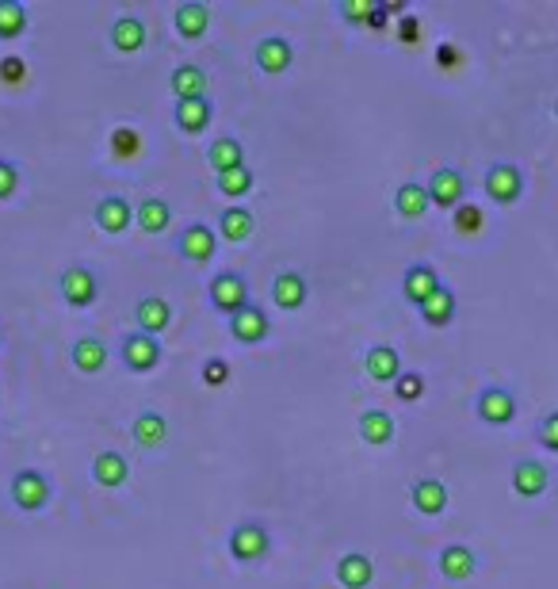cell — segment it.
<instances>
[{"label":"cell","mask_w":558,"mask_h":589,"mask_svg":"<svg viewBox=\"0 0 558 589\" xmlns=\"http://www.w3.org/2000/svg\"><path fill=\"white\" fill-rule=\"evenodd\" d=\"M230 375H234V368H230V360H222V356H211V360L203 364V371H199L203 387H215V391L230 383Z\"/></svg>","instance_id":"cell-37"},{"label":"cell","mask_w":558,"mask_h":589,"mask_svg":"<svg viewBox=\"0 0 558 589\" xmlns=\"http://www.w3.org/2000/svg\"><path fill=\"white\" fill-rule=\"evenodd\" d=\"M253 62H257V69L264 77H279V73H287L291 62H295V46L287 43L283 35H264L253 46Z\"/></svg>","instance_id":"cell-9"},{"label":"cell","mask_w":558,"mask_h":589,"mask_svg":"<svg viewBox=\"0 0 558 589\" xmlns=\"http://www.w3.org/2000/svg\"><path fill=\"white\" fill-rule=\"evenodd\" d=\"M421 310V322L432 329H444L455 318V295H451L448 287H440V291H432L425 303L417 306Z\"/></svg>","instance_id":"cell-31"},{"label":"cell","mask_w":558,"mask_h":589,"mask_svg":"<svg viewBox=\"0 0 558 589\" xmlns=\"http://www.w3.org/2000/svg\"><path fill=\"white\" fill-rule=\"evenodd\" d=\"M92 222L111 234V238H119V234H127L130 226H134V203L127 196H119V192H111V196H100L96 199V207H92Z\"/></svg>","instance_id":"cell-8"},{"label":"cell","mask_w":558,"mask_h":589,"mask_svg":"<svg viewBox=\"0 0 558 589\" xmlns=\"http://www.w3.org/2000/svg\"><path fill=\"white\" fill-rule=\"evenodd\" d=\"M555 111H558V104H555Z\"/></svg>","instance_id":"cell-43"},{"label":"cell","mask_w":558,"mask_h":589,"mask_svg":"<svg viewBox=\"0 0 558 589\" xmlns=\"http://www.w3.org/2000/svg\"><path fill=\"white\" fill-rule=\"evenodd\" d=\"M440 276H436V268L425 261H417V264H409L406 268V276H402V295H406L409 303H425L432 291H440Z\"/></svg>","instance_id":"cell-25"},{"label":"cell","mask_w":558,"mask_h":589,"mask_svg":"<svg viewBox=\"0 0 558 589\" xmlns=\"http://www.w3.org/2000/svg\"><path fill=\"white\" fill-rule=\"evenodd\" d=\"M88 475H92L96 486H104V490H119L130 479V459L123 452H115V448H104V452H96Z\"/></svg>","instance_id":"cell-14"},{"label":"cell","mask_w":558,"mask_h":589,"mask_svg":"<svg viewBox=\"0 0 558 589\" xmlns=\"http://www.w3.org/2000/svg\"><path fill=\"white\" fill-rule=\"evenodd\" d=\"M215 188L222 192L226 199H245L253 188H257V176H253V169L249 165H241V169H230V173H218L215 176Z\"/></svg>","instance_id":"cell-34"},{"label":"cell","mask_w":558,"mask_h":589,"mask_svg":"<svg viewBox=\"0 0 558 589\" xmlns=\"http://www.w3.org/2000/svg\"><path fill=\"white\" fill-rule=\"evenodd\" d=\"M409 502L425 517H440L448 509V486L440 479H417L409 486Z\"/></svg>","instance_id":"cell-24"},{"label":"cell","mask_w":558,"mask_h":589,"mask_svg":"<svg viewBox=\"0 0 558 589\" xmlns=\"http://www.w3.org/2000/svg\"><path fill=\"white\" fill-rule=\"evenodd\" d=\"M134 226L146 234V238H157V234H165L172 226V207L169 199L161 196H146L138 207H134Z\"/></svg>","instance_id":"cell-20"},{"label":"cell","mask_w":558,"mask_h":589,"mask_svg":"<svg viewBox=\"0 0 558 589\" xmlns=\"http://www.w3.org/2000/svg\"><path fill=\"white\" fill-rule=\"evenodd\" d=\"M364 371L375 379V383H394L398 375H402V356H398V349L394 345H371V349L364 352Z\"/></svg>","instance_id":"cell-21"},{"label":"cell","mask_w":558,"mask_h":589,"mask_svg":"<svg viewBox=\"0 0 558 589\" xmlns=\"http://www.w3.org/2000/svg\"><path fill=\"white\" fill-rule=\"evenodd\" d=\"M207 303L215 306L222 318H230L241 306L253 303V299H249V280H245V272L222 268L218 276H211V284H207Z\"/></svg>","instance_id":"cell-3"},{"label":"cell","mask_w":558,"mask_h":589,"mask_svg":"<svg viewBox=\"0 0 558 589\" xmlns=\"http://www.w3.org/2000/svg\"><path fill=\"white\" fill-rule=\"evenodd\" d=\"M172 27L184 43H199L207 31H211V8L203 0H184L176 12H172Z\"/></svg>","instance_id":"cell-12"},{"label":"cell","mask_w":558,"mask_h":589,"mask_svg":"<svg viewBox=\"0 0 558 589\" xmlns=\"http://www.w3.org/2000/svg\"><path fill=\"white\" fill-rule=\"evenodd\" d=\"M486 192H490L494 203H516L520 192H524V180L516 173V165H494L486 173Z\"/></svg>","instance_id":"cell-27"},{"label":"cell","mask_w":558,"mask_h":589,"mask_svg":"<svg viewBox=\"0 0 558 589\" xmlns=\"http://www.w3.org/2000/svg\"><path fill=\"white\" fill-rule=\"evenodd\" d=\"M333 574H337V582L344 589H367L371 578H375V563L367 559L364 551H344L337 559V567H333Z\"/></svg>","instance_id":"cell-22"},{"label":"cell","mask_w":558,"mask_h":589,"mask_svg":"<svg viewBox=\"0 0 558 589\" xmlns=\"http://www.w3.org/2000/svg\"><path fill=\"white\" fill-rule=\"evenodd\" d=\"M169 326H172L169 299H161V295H142V299L134 303V329H138V333L161 337Z\"/></svg>","instance_id":"cell-13"},{"label":"cell","mask_w":558,"mask_h":589,"mask_svg":"<svg viewBox=\"0 0 558 589\" xmlns=\"http://www.w3.org/2000/svg\"><path fill=\"white\" fill-rule=\"evenodd\" d=\"M455 226H459L463 234H467V230H478V226H482V211H478V207H459Z\"/></svg>","instance_id":"cell-41"},{"label":"cell","mask_w":558,"mask_h":589,"mask_svg":"<svg viewBox=\"0 0 558 589\" xmlns=\"http://www.w3.org/2000/svg\"><path fill=\"white\" fill-rule=\"evenodd\" d=\"M108 341L104 337H92V333H85V337H77L73 345H69V364L81 371V375H100V371L108 368Z\"/></svg>","instance_id":"cell-11"},{"label":"cell","mask_w":558,"mask_h":589,"mask_svg":"<svg viewBox=\"0 0 558 589\" xmlns=\"http://www.w3.org/2000/svg\"><path fill=\"white\" fill-rule=\"evenodd\" d=\"M226 329H230V337L237 345H260L272 333V318H268V310L260 303H249L226 318Z\"/></svg>","instance_id":"cell-7"},{"label":"cell","mask_w":558,"mask_h":589,"mask_svg":"<svg viewBox=\"0 0 558 589\" xmlns=\"http://www.w3.org/2000/svg\"><path fill=\"white\" fill-rule=\"evenodd\" d=\"M8 498L20 513H43L50 498H54V486L39 467H20L8 482Z\"/></svg>","instance_id":"cell-2"},{"label":"cell","mask_w":558,"mask_h":589,"mask_svg":"<svg viewBox=\"0 0 558 589\" xmlns=\"http://www.w3.org/2000/svg\"><path fill=\"white\" fill-rule=\"evenodd\" d=\"M215 230H218V238L241 245V241L253 238V230H257V215H253L245 203H230V207H222V211H218Z\"/></svg>","instance_id":"cell-17"},{"label":"cell","mask_w":558,"mask_h":589,"mask_svg":"<svg viewBox=\"0 0 558 589\" xmlns=\"http://www.w3.org/2000/svg\"><path fill=\"white\" fill-rule=\"evenodd\" d=\"M16 192H20V165L8 161V157H0V203L12 199Z\"/></svg>","instance_id":"cell-38"},{"label":"cell","mask_w":558,"mask_h":589,"mask_svg":"<svg viewBox=\"0 0 558 589\" xmlns=\"http://www.w3.org/2000/svg\"><path fill=\"white\" fill-rule=\"evenodd\" d=\"M176 253L188 264H207L215 261L218 253V230H211L207 222H188L176 238Z\"/></svg>","instance_id":"cell-6"},{"label":"cell","mask_w":558,"mask_h":589,"mask_svg":"<svg viewBox=\"0 0 558 589\" xmlns=\"http://www.w3.org/2000/svg\"><path fill=\"white\" fill-rule=\"evenodd\" d=\"M474 570H478V559H474L471 547L463 544H451L440 551V574L451 578V582H463V578H471Z\"/></svg>","instance_id":"cell-30"},{"label":"cell","mask_w":558,"mask_h":589,"mask_svg":"<svg viewBox=\"0 0 558 589\" xmlns=\"http://www.w3.org/2000/svg\"><path fill=\"white\" fill-rule=\"evenodd\" d=\"M513 490L520 498H536L547 490V471L539 467L536 459H520L513 467Z\"/></svg>","instance_id":"cell-33"},{"label":"cell","mask_w":558,"mask_h":589,"mask_svg":"<svg viewBox=\"0 0 558 589\" xmlns=\"http://www.w3.org/2000/svg\"><path fill=\"white\" fill-rule=\"evenodd\" d=\"M356 429H360V440L371 444V448H383L394 440V417L387 410H364L360 421H356Z\"/></svg>","instance_id":"cell-29"},{"label":"cell","mask_w":558,"mask_h":589,"mask_svg":"<svg viewBox=\"0 0 558 589\" xmlns=\"http://www.w3.org/2000/svg\"><path fill=\"white\" fill-rule=\"evenodd\" d=\"M119 360H123V368L134 371V375H150V371H157V364H161V341L150 337V333L130 329V333H123V341H119Z\"/></svg>","instance_id":"cell-5"},{"label":"cell","mask_w":558,"mask_h":589,"mask_svg":"<svg viewBox=\"0 0 558 589\" xmlns=\"http://www.w3.org/2000/svg\"><path fill=\"white\" fill-rule=\"evenodd\" d=\"M27 31V4L23 0H0V43H12Z\"/></svg>","instance_id":"cell-35"},{"label":"cell","mask_w":558,"mask_h":589,"mask_svg":"<svg viewBox=\"0 0 558 589\" xmlns=\"http://www.w3.org/2000/svg\"><path fill=\"white\" fill-rule=\"evenodd\" d=\"M169 92L172 100H203L207 96V69L195 66V62H180L169 73Z\"/></svg>","instance_id":"cell-16"},{"label":"cell","mask_w":558,"mask_h":589,"mask_svg":"<svg viewBox=\"0 0 558 589\" xmlns=\"http://www.w3.org/2000/svg\"><path fill=\"white\" fill-rule=\"evenodd\" d=\"M0 345H4V333H0Z\"/></svg>","instance_id":"cell-42"},{"label":"cell","mask_w":558,"mask_h":589,"mask_svg":"<svg viewBox=\"0 0 558 589\" xmlns=\"http://www.w3.org/2000/svg\"><path fill=\"white\" fill-rule=\"evenodd\" d=\"M146 39H150V31H146L142 16H134V12H123L108 31V43L115 54H138L146 46Z\"/></svg>","instance_id":"cell-15"},{"label":"cell","mask_w":558,"mask_h":589,"mask_svg":"<svg viewBox=\"0 0 558 589\" xmlns=\"http://www.w3.org/2000/svg\"><path fill=\"white\" fill-rule=\"evenodd\" d=\"M429 207H432V199L425 184H398V192H394V211H398L402 219H421Z\"/></svg>","instance_id":"cell-32"},{"label":"cell","mask_w":558,"mask_h":589,"mask_svg":"<svg viewBox=\"0 0 558 589\" xmlns=\"http://www.w3.org/2000/svg\"><path fill=\"white\" fill-rule=\"evenodd\" d=\"M211 119H215V104H211V96L172 104V123H176L184 134H192V138L207 131V127H211Z\"/></svg>","instance_id":"cell-18"},{"label":"cell","mask_w":558,"mask_h":589,"mask_svg":"<svg viewBox=\"0 0 558 589\" xmlns=\"http://www.w3.org/2000/svg\"><path fill=\"white\" fill-rule=\"evenodd\" d=\"M429 199L436 203V207H455L459 199H463V192H467V184H463V173L459 169H436V173L429 176Z\"/></svg>","instance_id":"cell-26"},{"label":"cell","mask_w":558,"mask_h":589,"mask_svg":"<svg viewBox=\"0 0 558 589\" xmlns=\"http://www.w3.org/2000/svg\"><path fill=\"white\" fill-rule=\"evenodd\" d=\"M130 440L138 448H146V452L161 448L169 440V421H165V414L161 410H142V414L130 421Z\"/></svg>","instance_id":"cell-19"},{"label":"cell","mask_w":558,"mask_h":589,"mask_svg":"<svg viewBox=\"0 0 558 589\" xmlns=\"http://www.w3.org/2000/svg\"><path fill=\"white\" fill-rule=\"evenodd\" d=\"M371 12H375L371 0H341V4H337V16H341L344 23H367L371 20Z\"/></svg>","instance_id":"cell-39"},{"label":"cell","mask_w":558,"mask_h":589,"mask_svg":"<svg viewBox=\"0 0 558 589\" xmlns=\"http://www.w3.org/2000/svg\"><path fill=\"white\" fill-rule=\"evenodd\" d=\"M310 299V284H306V276H302L299 268H283L272 276V303L283 310V314H295L302 310Z\"/></svg>","instance_id":"cell-10"},{"label":"cell","mask_w":558,"mask_h":589,"mask_svg":"<svg viewBox=\"0 0 558 589\" xmlns=\"http://www.w3.org/2000/svg\"><path fill=\"white\" fill-rule=\"evenodd\" d=\"M478 417L486 425H509L516 417V398L505 387H486L478 394Z\"/></svg>","instance_id":"cell-23"},{"label":"cell","mask_w":558,"mask_h":589,"mask_svg":"<svg viewBox=\"0 0 558 589\" xmlns=\"http://www.w3.org/2000/svg\"><path fill=\"white\" fill-rule=\"evenodd\" d=\"M539 440H543V448L558 452V414H551L543 425H539Z\"/></svg>","instance_id":"cell-40"},{"label":"cell","mask_w":558,"mask_h":589,"mask_svg":"<svg viewBox=\"0 0 558 589\" xmlns=\"http://www.w3.org/2000/svg\"><path fill=\"white\" fill-rule=\"evenodd\" d=\"M226 551H230V559L241 563V567H253L260 559H268V551H272V532H268V524L237 521L234 528H230V536H226Z\"/></svg>","instance_id":"cell-1"},{"label":"cell","mask_w":558,"mask_h":589,"mask_svg":"<svg viewBox=\"0 0 558 589\" xmlns=\"http://www.w3.org/2000/svg\"><path fill=\"white\" fill-rule=\"evenodd\" d=\"M58 295H62L65 306L73 310H85L100 299V276L88 268V264H69L58 276Z\"/></svg>","instance_id":"cell-4"},{"label":"cell","mask_w":558,"mask_h":589,"mask_svg":"<svg viewBox=\"0 0 558 589\" xmlns=\"http://www.w3.org/2000/svg\"><path fill=\"white\" fill-rule=\"evenodd\" d=\"M207 161H211L215 176L230 173V169H241V165H245V146L237 142L234 134H218V138H211V146H207Z\"/></svg>","instance_id":"cell-28"},{"label":"cell","mask_w":558,"mask_h":589,"mask_svg":"<svg viewBox=\"0 0 558 589\" xmlns=\"http://www.w3.org/2000/svg\"><path fill=\"white\" fill-rule=\"evenodd\" d=\"M394 394H398L402 402L425 398V375H421V371H402V375L394 379Z\"/></svg>","instance_id":"cell-36"}]
</instances>
